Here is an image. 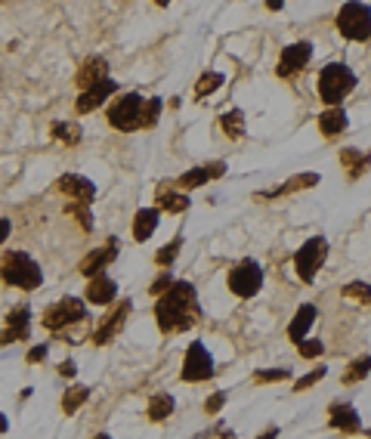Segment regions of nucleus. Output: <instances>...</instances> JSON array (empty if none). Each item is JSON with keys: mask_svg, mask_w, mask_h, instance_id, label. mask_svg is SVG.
<instances>
[{"mask_svg": "<svg viewBox=\"0 0 371 439\" xmlns=\"http://www.w3.org/2000/svg\"><path fill=\"white\" fill-rule=\"evenodd\" d=\"M346 127H350V117H346V108L344 106H328L325 112L319 115V130H322V136H328V139H334L340 136Z\"/></svg>", "mask_w": 371, "mask_h": 439, "instance_id": "nucleus-19", "label": "nucleus"}, {"mask_svg": "<svg viewBox=\"0 0 371 439\" xmlns=\"http://www.w3.org/2000/svg\"><path fill=\"white\" fill-rule=\"evenodd\" d=\"M315 316H319V310H315L313 303H304V307L294 312V319H291V325H288V337H291L294 343H300L309 334V328H313Z\"/></svg>", "mask_w": 371, "mask_h": 439, "instance_id": "nucleus-22", "label": "nucleus"}, {"mask_svg": "<svg viewBox=\"0 0 371 439\" xmlns=\"http://www.w3.org/2000/svg\"><path fill=\"white\" fill-rule=\"evenodd\" d=\"M115 297H118V285H115L105 272L90 276V281H87V300L90 303H96V307H108Z\"/></svg>", "mask_w": 371, "mask_h": 439, "instance_id": "nucleus-18", "label": "nucleus"}, {"mask_svg": "<svg viewBox=\"0 0 371 439\" xmlns=\"http://www.w3.org/2000/svg\"><path fill=\"white\" fill-rule=\"evenodd\" d=\"M115 257H118V238H108L103 248L90 250V254L81 260L77 269H81V276H96V272H103L105 266L115 260Z\"/></svg>", "mask_w": 371, "mask_h": 439, "instance_id": "nucleus-14", "label": "nucleus"}, {"mask_svg": "<svg viewBox=\"0 0 371 439\" xmlns=\"http://www.w3.org/2000/svg\"><path fill=\"white\" fill-rule=\"evenodd\" d=\"M74 371H77V365L72 362V359H65V362L59 365V374H62V378H74Z\"/></svg>", "mask_w": 371, "mask_h": 439, "instance_id": "nucleus-41", "label": "nucleus"}, {"mask_svg": "<svg viewBox=\"0 0 371 439\" xmlns=\"http://www.w3.org/2000/svg\"><path fill=\"white\" fill-rule=\"evenodd\" d=\"M0 433H6V418L0 414Z\"/></svg>", "mask_w": 371, "mask_h": 439, "instance_id": "nucleus-44", "label": "nucleus"}, {"mask_svg": "<svg viewBox=\"0 0 371 439\" xmlns=\"http://www.w3.org/2000/svg\"><path fill=\"white\" fill-rule=\"evenodd\" d=\"M68 214L72 217H77V223H81V229H93V217H90V210H87V205H84V201H72V205H68Z\"/></svg>", "mask_w": 371, "mask_h": 439, "instance_id": "nucleus-35", "label": "nucleus"}, {"mask_svg": "<svg viewBox=\"0 0 371 439\" xmlns=\"http://www.w3.org/2000/svg\"><path fill=\"white\" fill-rule=\"evenodd\" d=\"M161 108H164V103H161V96L145 99V106H143V130H149V127H155V124H158Z\"/></svg>", "mask_w": 371, "mask_h": 439, "instance_id": "nucleus-31", "label": "nucleus"}, {"mask_svg": "<svg viewBox=\"0 0 371 439\" xmlns=\"http://www.w3.org/2000/svg\"><path fill=\"white\" fill-rule=\"evenodd\" d=\"M155 229H158V208L136 210V217H134V238L136 241H149Z\"/></svg>", "mask_w": 371, "mask_h": 439, "instance_id": "nucleus-23", "label": "nucleus"}, {"mask_svg": "<svg viewBox=\"0 0 371 439\" xmlns=\"http://www.w3.org/2000/svg\"><path fill=\"white\" fill-rule=\"evenodd\" d=\"M328 421H331V427H334V430H340V433H359V430H362L359 412H356L350 402L331 405V409H328Z\"/></svg>", "mask_w": 371, "mask_h": 439, "instance_id": "nucleus-17", "label": "nucleus"}, {"mask_svg": "<svg viewBox=\"0 0 371 439\" xmlns=\"http://www.w3.org/2000/svg\"><path fill=\"white\" fill-rule=\"evenodd\" d=\"M155 205H158V210H167V214H183V210H189V195L170 192L167 186H158Z\"/></svg>", "mask_w": 371, "mask_h": 439, "instance_id": "nucleus-24", "label": "nucleus"}, {"mask_svg": "<svg viewBox=\"0 0 371 439\" xmlns=\"http://www.w3.org/2000/svg\"><path fill=\"white\" fill-rule=\"evenodd\" d=\"M334 25L340 31V37H346L353 44L371 41V6L362 4V0H346L337 10Z\"/></svg>", "mask_w": 371, "mask_h": 439, "instance_id": "nucleus-4", "label": "nucleus"}, {"mask_svg": "<svg viewBox=\"0 0 371 439\" xmlns=\"http://www.w3.org/2000/svg\"><path fill=\"white\" fill-rule=\"evenodd\" d=\"M127 316H130V300H121L118 307H115V310L103 319V325L96 328V334H93V343H96V347H105V343L112 341V337L124 328V322H127Z\"/></svg>", "mask_w": 371, "mask_h": 439, "instance_id": "nucleus-13", "label": "nucleus"}, {"mask_svg": "<svg viewBox=\"0 0 371 439\" xmlns=\"http://www.w3.org/2000/svg\"><path fill=\"white\" fill-rule=\"evenodd\" d=\"M223 81H226V77L220 72H204L195 81V99H204V96H211V93H216L223 87Z\"/></svg>", "mask_w": 371, "mask_h": 439, "instance_id": "nucleus-28", "label": "nucleus"}, {"mask_svg": "<svg viewBox=\"0 0 371 439\" xmlns=\"http://www.w3.org/2000/svg\"><path fill=\"white\" fill-rule=\"evenodd\" d=\"M313 186H319V174H297V177H291L288 183L273 186V189H266V192H257V198H282V195L304 192V189H313Z\"/></svg>", "mask_w": 371, "mask_h": 439, "instance_id": "nucleus-20", "label": "nucleus"}, {"mask_svg": "<svg viewBox=\"0 0 371 439\" xmlns=\"http://www.w3.org/2000/svg\"><path fill=\"white\" fill-rule=\"evenodd\" d=\"M297 347H300V356L304 359H315V356H322V350H325L322 341H306V337L297 343Z\"/></svg>", "mask_w": 371, "mask_h": 439, "instance_id": "nucleus-37", "label": "nucleus"}, {"mask_svg": "<svg viewBox=\"0 0 371 439\" xmlns=\"http://www.w3.org/2000/svg\"><path fill=\"white\" fill-rule=\"evenodd\" d=\"M325 257H328V241H325L322 235H315V238L304 241V248H300L297 257H294V266H297L300 281H313L315 272L322 269Z\"/></svg>", "mask_w": 371, "mask_h": 439, "instance_id": "nucleus-7", "label": "nucleus"}, {"mask_svg": "<svg viewBox=\"0 0 371 439\" xmlns=\"http://www.w3.org/2000/svg\"><path fill=\"white\" fill-rule=\"evenodd\" d=\"M0 279L13 288H22V291H34V288H41L44 272L25 250H10L0 263Z\"/></svg>", "mask_w": 371, "mask_h": 439, "instance_id": "nucleus-3", "label": "nucleus"}, {"mask_svg": "<svg viewBox=\"0 0 371 439\" xmlns=\"http://www.w3.org/2000/svg\"><path fill=\"white\" fill-rule=\"evenodd\" d=\"M170 414H174V396L158 393V396H152V399H149V421L161 424V421H167Z\"/></svg>", "mask_w": 371, "mask_h": 439, "instance_id": "nucleus-27", "label": "nucleus"}, {"mask_svg": "<svg viewBox=\"0 0 371 439\" xmlns=\"http://www.w3.org/2000/svg\"><path fill=\"white\" fill-rule=\"evenodd\" d=\"M143 106L145 99L139 93H124L112 106H108V124L121 133L143 130Z\"/></svg>", "mask_w": 371, "mask_h": 439, "instance_id": "nucleus-5", "label": "nucleus"}, {"mask_svg": "<svg viewBox=\"0 0 371 439\" xmlns=\"http://www.w3.org/2000/svg\"><path fill=\"white\" fill-rule=\"evenodd\" d=\"M115 90H118V84L112 81V77H103V81H96L93 87L87 90H81V96H77V115H90V112H96V108H103V103H108V99L115 96Z\"/></svg>", "mask_w": 371, "mask_h": 439, "instance_id": "nucleus-11", "label": "nucleus"}, {"mask_svg": "<svg viewBox=\"0 0 371 439\" xmlns=\"http://www.w3.org/2000/svg\"><path fill=\"white\" fill-rule=\"evenodd\" d=\"M356 81L359 77L346 62H328L319 72V99L325 106H340L356 90Z\"/></svg>", "mask_w": 371, "mask_h": 439, "instance_id": "nucleus-2", "label": "nucleus"}, {"mask_svg": "<svg viewBox=\"0 0 371 439\" xmlns=\"http://www.w3.org/2000/svg\"><path fill=\"white\" fill-rule=\"evenodd\" d=\"M180 248H183V235H176L174 241H167V245L161 248L158 254H155V263H158V266H170V263L176 260V254H180Z\"/></svg>", "mask_w": 371, "mask_h": 439, "instance_id": "nucleus-33", "label": "nucleus"}, {"mask_svg": "<svg viewBox=\"0 0 371 439\" xmlns=\"http://www.w3.org/2000/svg\"><path fill=\"white\" fill-rule=\"evenodd\" d=\"M220 127H223V133H226L229 139H242L245 136V112L242 108H229L226 115H220Z\"/></svg>", "mask_w": 371, "mask_h": 439, "instance_id": "nucleus-25", "label": "nucleus"}, {"mask_svg": "<svg viewBox=\"0 0 371 439\" xmlns=\"http://www.w3.org/2000/svg\"><path fill=\"white\" fill-rule=\"evenodd\" d=\"M31 334V310L28 307H15L10 316H6V328L0 331V347L15 341H28Z\"/></svg>", "mask_w": 371, "mask_h": 439, "instance_id": "nucleus-12", "label": "nucleus"}, {"mask_svg": "<svg viewBox=\"0 0 371 439\" xmlns=\"http://www.w3.org/2000/svg\"><path fill=\"white\" fill-rule=\"evenodd\" d=\"M223 405H226V393H214V396L204 402V412H207V414H216V412L223 409Z\"/></svg>", "mask_w": 371, "mask_h": 439, "instance_id": "nucleus-38", "label": "nucleus"}, {"mask_svg": "<svg viewBox=\"0 0 371 439\" xmlns=\"http://www.w3.org/2000/svg\"><path fill=\"white\" fill-rule=\"evenodd\" d=\"M260 288H263V269H260V263L242 260L238 266H232V269H229V291L235 294V297L247 300V297H254Z\"/></svg>", "mask_w": 371, "mask_h": 439, "instance_id": "nucleus-8", "label": "nucleus"}, {"mask_svg": "<svg viewBox=\"0 0 371 439\" xmlns=\"http://www.w3.org/2000/svg\"><path fill=\"white\" fill-rule=\"evenodd\" d=\"M325 374H328V371H325V368H315V371H309V374H306V378H300L297 383H294V390H297V393H304V390H309V387H315V383H319V381L325 378Z\"/></svg>", "mask_w": 371, "mask_h": 439, "instance_id": "nucleus-36", "label": "nucleus"}, {"mask_svg": "<svg viewBox=\"0 0 371 439\" xmlns=\"http://www.w3.org/2000/svg\"><path fill=\"white\" fill-rule=\"evenodd\" d=\"M291 371L288 368H266V371L254 374V383H278V381H288Z\"/></svg>", "mask_w": 371, "mask_h": 439, "instance_id": "nucleus-34", "label": "nucleus"}, {"mask_svg": "<svg viewBox=\"0 0 371 439\" xmlns=\"http://www.w3.org/2000/svg\"><path fill=\"white\" fill-rule=\"evenodd\" d=\"M344 297L353 303H371V285H365V281H350V285H344Z\"/></svg>", "mask_w": 371, "mask_h": 439, "instance_id": "nucleus-30", "label": "nucleus"}, {"mask_svg": "<svg viewBox=\"0 0 371 439\" xmlns=\"http://www.w3.org/2000/svg\"><path fill=\"white\" fill-rule=\"evenodd\" d=\"M285 6V0H266V10H273V13H278Z\"/></svg>", "mask_w": 371, "mask_h": 439, "instance_id": "nucleus-43", "label": "nucleus"}, {"mask_svg": "<svg viewBox=\"0 0 371 439\" xmlns=\"http://www.w3.org/2000/svg\"><path fill=\"white\" fill-rule=\"evenodd\" d=\"M223 174H226V164H223V161L207 164V167H192V170H186V174L176 179V186L189 192V189H198V186L211 183V179H220Z\"/></svg>", "mask_w": 371, "mask_h": 439, "instance_id": "nucleus-16", "label": "nucleus"}, {"mask_svg": "<svg viewBox=\"0 0 371 439\" xmlns=\"http://www.w3.org/2000/svg\"><path fill=\"white\" fill-rule=\"evenodd\" d=\"M59 192L62 195H68L72 201H84V205H90L93 198H96V186L90 183L87 177H77V174H65L59 179Z\"/></svg>", "mask_w": 371, "mask_h": 439, "instance_id": "nucleus-15", "label": "nucleus"}, {"mask_svg": "<svg viewBox=\"0 0 371 439\" xmlns=\"http://www.w3.org/2000/svg\"><path fill=\"white\" fill-rule=\"evenodd\" d=\"M50 133H53V139H59L62 146H77L81 143V127H77L74 121H53Z\"/></svg>", "mask_w": 371, "mask_h": 439, "instance_id": "nucleus-26", "label": "nucleus"}, {"mask_svg": "<svg viewBox=\"0 0 371 439\" xmlns=\"http://www.w3.org/2000/svg\"><path fill=\"white\" fill-rule=\"evenodd\" d=\"M368 371H371V356L356 359V362H353L350 368H346L344 383H356V381H362V378H368Z\"/></svg>", "mask_w": 371, "mask_h": 439, "instance_id": "nucleus-32", "label": "nucleus"}, {"mask_svg": "<svg viewBox=\"0 0 371 439\" xmlns=\"http://www.w3.org/2000/svg\"><path fill=\"white\" fill-rule=\"evenodd\" d=\"M207 378H214V359H211V352L204 350V343L195 341V343H189V350H186L183 381L198 383V381H207Z\"/></svg>", "mask_w": 371, "mask_h": 439, "instance_id": "nucleus-10", "label": "nucleus"}, {"mask_svg": "<svg viewBox=\"0 0 371 439\" xmlns=\"http://www.w3.org/2000/svg\"><path fill=\"white\" fill-rule=\"evenodd\" d=\"M10 229H13L10 220H0V245H4V241L10 238Z\"/></svg>", "mask_w": 371, "mask_h": 439, "instance_id": "nucleus-42", "label": "nucleus"}, {"mask_svg": "<svg viewBox=\"0 0 371 439\" xmlns=\"http://www.w3.org/2000/svg\"><path fill=\"white\" fill-rule=\"evenodd\" d=\"M46 350H50V347H46V343H41V347H34V350L28 352V362H31V365L44 362V359H46Z\"/></svg>", "mask_w": 371, "mask_h": 439, "instance_id": "nucleus-40", "label": "nucleus"}, {"mask_svg": "<svg viewBox=\"0 0 371 439\" xmlns=\"http://www.w3.org/2000/svg\"><path fill=\"white\" fill-rule=\"evenodd\" d=\"M103 77H108V62H105L103 56H87V62L77 68L74 84H77L81 90H87V87H93L96 81H103Z\"/></svg>", "mask_w": 371, "mask_h": 439, "instance_id": "nucleus-21", "label": "nucleus"}, {"mask_svg": "<svg viewBox=\"0 0 371 439\" xmlns=\"http://www.w3.org/2000/svg\"><path fill=\"white\" fill-rule=\"evenodd\" d=\"M155 4H158V6H167V4H170V0H155Z\"/></svg>", "mask_w": 371, "mask_h": 439, "instance_id": "nucleus-45", "label": "nucleus"}, {"mask_svg": "<svg viewBox=\"0 0 371 439\" xmlns=\"http://www.w3.org/2000/svg\"><path fill=\"white\" fill-rule=\"evenodd\" d=\"M84 319H87V307H84V300H77V297H65V300L53 303V307L44 312V328L46 331H65L68 325L84 322Z\"/></svg>", "mask_w": 371, "mask_h": 439, "instance_id": "nucleus-6", "label": "nucleus"}, {"mask_svg": "<svg viewBox=\"0 0 371 439\" xmlns=\"http://www.w3.org/2000/svg\"><path fill=\"white\" fill-rule=\"evenodd\" d=\"M155 322L164 334L186 331L198 322V294L192 281H170L167 291L158 294L155 303Z\"/></svg>", "mask_w": 371, "mask_h": 439, "instance_id": "nucleus-1", "label": "nucleus"}, {"mask_svg": "<svg viewBox=\"0 0 371 439\" xmlns=\"http://www.w3.org/2000/svg\"><path fill=\"white\" fill-rule=\"evenodd\" d=\"M309 59H313V44H309V41L288 44V46L282 50V56H278L275 77H282V81H291L294 75H300V72H304V68L309 65Z\"/></svg>", "mask_w": 371, "mask_h": 439, "instance_id": "nucleus-9", "label": "nucleus"}, {"mask_svg": "<svg viewBox=\"0 0 371 439\" xmlns=\"http://www.w3.org/2000/svg\"><path fill=\"white\" fill-rule=\"evenodd\" d=\"M170 281H174V279H170L167 272H164V276H161V279H155V281H152V288H149V291H152L155 297H158L161 291H167V288H170Z\"/></svg>", "mask_w": 371, "mask_h": 439, "instance_id": "nucleus-39", "label": "nucleus"}, {"mask_svg": "<svg viewBox=\"0 0 371 439\" xmlns=\"http://www.w3.org/2000/svg\"><path fill=\"white\" fill-rule=\"evenodd\" d=\"M87 399H90V390L77 383V387L65 390V396H62V412H65V414H74V412L81 409L84 402H87Z\"/></svg>", "mask_w": 371, "mask_h": 439, "instance_id": "nucleus-29", "label": "nucleus"}]
</instances>
